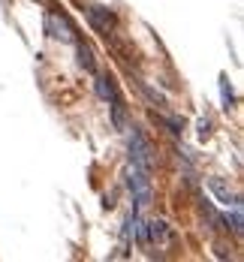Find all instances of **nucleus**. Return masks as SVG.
<instances>
[{"instance_id": "obj_1", "label": "nucleus", "mask_w": 244, "mask_h": 262, "mask_svg": "<svg viewBox=\"0 0 244 262\" xmlns=\"http://www.w3.org/2000/svg\"><path fill=\"white\" fill-rule=\"evenodd\" d=\"M130 130V127H127ZM127 151H130V166H139V169H148L151 172V145H148V139H145V133L142 130H130V142H127Z\"/></svg>"}, {"instance_id": "obj_2", "label": "nucleus", "mask_w": 244, "mask_h": 262, "mask_svg": "<svg viewBox=\"0 0 244 262\" xmlns=\"http://www.w3.org/2000/svg\"><path fill=\"white\" fill-rule=\"evenodd\" d=\"M45 33L51 39H60V42H72L75 39V30H72L69 18L60 15V12H45Z\"/></svg>"}, {"instance_id": "obj_3", "label": "nucleus", "mask_w": 244, "mask_h": 262, "mask_svg": "<svg viewBox=\"0 0 244 262\" xmlns=\"http://www.w3.org/2000/svg\"><path fill=\"white\" fill-rule=\"evenodd\" d=\"M88 21L100 30V33H106L109 36V30H115V24H118V18H115V12L109 9V6H88Z\"/></svg>"}, {"instance_id": "obj_4", "label": "nucleus", "mask_w": 244, "mask_h": 262, "mask_svg": "<svg viewBox=\"0 0 244 262\" xmlns=\"http://www.w3.org/2000/svg\"><path fill=\"white\" fill-rule=\"evenodd\" d=\"M208 187H211V193L220 199V205H226V208H229V205H241V196H238V193H232V190H229L220 178H211V181H208Z\"/></svg>"}, {"instance_id": "obj_5", "label": "nucleus", "mask_w": 244, "mask_h": 262, "mask_svg": "<svg viewBox=\"0 0 244 262\" xmlns=\"http://www.w3.org/2000/svg\"><path fill=\"white\" fill-rule=\"evenodd\" d=\"M72 42H75V57H78V66H82V69H88V72H97V63H94V51H91V48H88V45H85V42H82L78 36H75Z\"/></svg>"}, {"instance_id": "obj_6", "label": "nucleus", "mask_w": 244, "mask_h": 262, "mask_svg": "<svg viewBox=\"0 0 244 262\" xmlns=\"http://www.w3.org/2000/svg\"><path fill=\"white\" fill-rule=\"evenodd\" d=\"M109 103H112V106H109V109H112V124H115V130L124 133V130H127V106H124L121 94H118L115 100H109Z\"/></svg>"}, {"instance_id": "obj_7", "label": "nucleus", "mask_w": 244, "mask_h": 262, "mask_svg": "<svg viewBox=\"0 0 244 262\" xmlns=\"http://www.w3.org/2000/svg\"><path fill=\"white\" fill-rule=\"evenodd\" d=\"M148 241L166 244L169 241V223L166 220H148Z\"/></svg>"}, {"instance_id": "obj_8", "label": "nucleus", "mask_w": 244, "mask_h": 262, "mask_svg": "<svg viewBox=\"0 0 244 262\" xmlns=\"http://www.w3.org/2000/svg\"><path fill=\"white\" fill-rule=\"evenodd\" d=\"M97 94H100V100H115L118 97V84L109 78V75H97Z\"/></svg>"}, {"instance_id": "obj_9", "label": "nucleus", "mask_w": 244, "mask_h": 262, "mask_svg": "<svg viewBox=\"0 0 244 262\" xmlns=\"http://www.w3.org/2000/svg\"><path fill=\"white\" fill-rule=\"evenodd\" d=\"M223 223H229V226H232V232H235V235H241V205H232V214H226V220H223Z\"/></svg>"}, {"instance_id": "obj_10", "label": "nucleus", "mask_w": 244, "mask_h": 262, "mask_svg": "<svg viewBox=\"0 0 244 262\" xmlns=\"http://www.w3.org/2000/svg\"><path fill=\"white\" fill-rule=\"evenodd\" d=\"M220 94H223V103H226V109H229V106H232V88H229L226 75H220Z\"/></svg>"}, {"instance_id": "obj_11", "label": "nucleus", "mask_w": 244, "mask_h": 262, "mask_svg": "<svg viewBox=\"0 0 244 262\" xmlns=\"http://www.w3.org/2000/svg\"><path fill=\"white\" fill-rule=\"evenodd\" d=\"M211 136V124L208 121H199V139H208Z\"/></svg>"}]
</instances>
